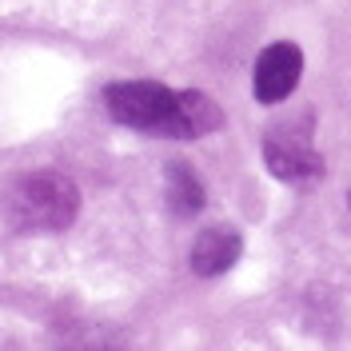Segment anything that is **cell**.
I'll return each mask as SVG.
<instances>
[{
	"label": "cell",
	"instance_id": "5",
	"mask_svg": "<svg viewBox=\"0 0 351 351\" xmlns=\"http://www.w3.org/2000/svg\"><path fill=\"white\" fill-rule=\"evenodd\" d=\"M240 232L236 228H228V223H216V228H204L192 243V267H196V276H219V271H228L232 263L240 260Z\"/></svg>",
	"mask_w": 351,
	"mask_h": 351
},
{
	"label": "cell",
	"instance_id": "2",
	"mask_svg": "<svg viewBox=\"0 0 351 351\" xmlns=\"http://www.w3.org/2000/svg\"><path fill=\"white\" fill-rule=\"evenodd\" d=\"M104 104H108L112 120H120L128 128L164 136L176 112V92H168L156 80H124V84H112L104 92Z\"/></svg>",
	"mask_w": 351,
	"mask_h": 351
},
{
	"label": "cell",
	"instance_id": "1",
	"mask_svg": "<svg viewBox=\"0 0 351 351\" xmlns=\"http://www.w3.org/2000/svg\"><path fill=\"white\" fill-rule=\"evenodd\" d=\"M4 212L16 232H64L80 212V192L60 172H32L16 180Z\"/></svg>",
	"mask_w": 351,
	"mask_h": 351
},
{
	"label": "cell",
	"instance_id": "3",
	"mask_svg": "<svg viewBox=\"0 0 351 351\" xmlns=\"http://www.w3.org/2000/svg\"><path fill=\"white\" fill-rule=\"evenodd\" d=\"M304 72V52L295 44H271L263 48L256 60V100L260 104H280L291 96V88L300 84Z\"/></svg>",
	"mask_w": 351,
	"mask_h": 351
},
{
	"label": "cell",
	"instance_id": "6",
	"mask_svg": "<svg viewBox=\"0 0 351 351\" xmlns=\"http://www.w3.org/2000/svg\"><path fill=\"white\" fill-rule=\"evenodd\" d=\"M219 108L212 96H204L196 88L188 92H176V112H172V124L164 136H180V140H196V136H208V132L219 128Z\"/></svg>",
	"mask_w": 351,
	"mask_h": 351
},
{
	"label": "cell",
	"instance_id": "4",
	"mask_svg": "<svg viewBox=\"0 0 351 351\" xmlns=\"http://www.w3.org/2000/svg\"><path fill=\"white\" fill-rule=\"evenodd\" d=\"M263 160H267L271 176H280V180H311V176L324 172L319 152L311 148V140L280 128L263 140Z\"/></svg>",
	"mask_w": 351,
	"mask_h": 351
},
{
	"label": "cell",
	"instance_id": "7",
	"mask_svg": "<svg viewBox=\"0 0 351 351\" xmlns=\"http://www.w3.org/2000/svg\"><path fill=\"white\" fill-rule=\"evenodd\" d=\"M164 196H168V208H172L176 216H196L199 208H204V184L192 176V168L168 164V172H164Z\"/></svg>",
	"mask_w": 351,
	"mask_h": 351
}]
</instances>
